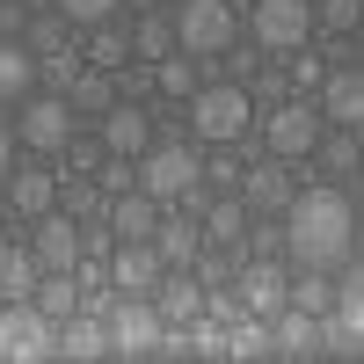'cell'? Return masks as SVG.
I'll return each instance as SVG.
<instances>
[{"label": "cell", "instance_id": "74e56055", "mask_svg": "<svg viewBox=\"0 0 364 364\" xmlns=\"http://www.w3.org/2000/svg\"><path fill=\"white\" fill-rule=\"evenodd\" d=\"M321 22L336 29V37H350V29L364 22V0H321Z\"/></svg>", "mask_w": 364, "mask_h": 364}, {"label": "cell", "instance_id": "d590c367", "mask_svg": "<svg viewBox=\"0 0 364 364\" xmlns=\"http://www.w3.org/2000/svg\"><path fill=\"white\" fill-rule=\"evenodd\" d=\"M51 8L66 15V22H80V29H95V22H117L124 0H51Z\"/></svg>", "mask_w": 364, "mask_h": 364}, {"label": "cell", "instance_id": "44dd1931", "mask_svg": "<svg viewBox=\"0 0 364 364\" xmlns=\"http://www.w3.org/2000/svg\"><path fill=\"white\" fill-rule=\"evenodd\" d=\"M51 197H58L51 168H8V211H15V219H44Z\"/></svg>", "mask_w": 364, "mask_h": 364}, {"label": "cell", "instance_id": "d6a6232c", "mask_svg": "<svg viewBox=\"0 0 364 364\" xmlns=\"http://www.w3.org/2000/svg\"><path fill=\"white\" fill-rule=\"evenodd\" d=\"M314 154H321V168H336V175H357V161H364V146H357V132H336V124H328Z\"/></svg>", "mask_w": 364, "mask_h": 364}, {"label": "cell", "instance_id": "f6af8a7d", "mask_svg": "<svg viewBox=\"0 0 364 364\" xmlns=\"http://www.w3.org/2000/svg\"><path fill=\"white\" fill-rule=\"evenodd\" d=\"M15 233V219H8V197H0V240H8Z\"/></svg>", "mask_w": 364, "mask_h": 364}, {"label": "cell", "instance_id": "52a82bcc", "mask_svg": "<svg viewBox=\"0 0 364 364\" xmlns=\"http://www.w3.org/2000/svg\"><path fill=\"white\" fill-rule=\"evenodd\" d=\"M248 29L269 58H291L299 44L314 37V0H255L248 8Z\"/></svg>", "mask_w": 364, "mask_h": 364}, {"label": "cell", "instance_id": "ac0fdd59", "mask_svg": "<svg viewBox=\"0 0 364 364\" xmlns=\"http://www.w3.org/2000/svg\"><path fill=\"white\" fill-rule=\"evenodd\" d=\"M146 146H154V109L117 102V109L102 117V154H124V161H139Z\"/></svg>", "mask_w": 364, "mask_h": 364}, {"label": "cell", "instance_id": "30bf717a", "mask_svg": "<svg viewBox=\"0 0 364 364\" xmlns=\"http://www.w3.org/2000/svg\"><path fill=\"white\" fill-rule=\"evenodd\" d=\"M321 117L336 132H364V66H328V80L314 87Z\"/></svg>", "mask_w": 364, "mask_h": 364}, {"label": "cell", "instance_id": "9c48e42d", "mask_svg": "<svg viewBox=\"0 0 364 364\" xmlns=\"http://www.w3.org/2000/svg\"><path fill=\"white\" fill-rule=\"evenodd\" d=\"M15 139L37 146V154H66V139H73V102H66V95H29L22 117H15Z\"/></svg>", "mask_w": 364, "mask_h": 364}, {"label": "cell", "instance_id": "603a6c76", "mask_svg": "<svg viewBox=\"0 0 364 364\" xmlns=\"http://www.w3.org/2000/svg\"><path fill=\"white\" fill-rule=\"evenodd\" d=\"M269 336H277V357H321V321L284 306L277 321H269Z\"/></svg>", "mask_w": 364, "mask_h": 364}, {"label": "cell", "instance_id": "4dcf8cb0", "mask_svg": "<svg viewBox=\"0 0 364 364\" xmlns=\"http://www.w3.org/2000/svg\"><path fill=\"white\" fill-rule=\"evenodd\" d=\"M336 321H350L364 336V262H343V277H336Z\"/></svg>", "mask_w": 364, "mask_h": 364}, {"label": "cell", "instance_id": "7c38bea8", "mask_svg": "<svg viewBox=\"0 0 364 364\" xmlns=\"http://www.w3.org/2000/svg\"><path fill=\"white\" fill-rule=\"evenodd\" d=\"M161 248H154V240H117V255H109V284L117 291H124V299H146V291H154L161 284Z\"/></svg>", "mask_w": 364, "mask_h": 364}, {"label": "cell", "instance_id": "e575fe53", "mask_svg": "<svg viewBox=\"0 0 364 364\" xmlns=\"http://www.w3.org/2000/svg\"><path fill=\"white\" fill-rule=\"evenodd\" d=\"M87 58H95V66H102V73H117V66H124V58H132V44H124V37H117V29H109V22H95V37H87Z\"/></svg>", "mask_w": 364, "mask_h": 364}, {"label": "cell", "instance_id": "ba28073f", "mask_svg": "<svg viewBox=\"0 0 364 364\" xmlns=\"http://www.w3.org/2000/svg\"><path fill=\"white\" fill-rule=\"evenodd\" d=\"M168 336V321L154 299H124L117 291V306H109V357H154Z\"/></svg>", "mask_w": 364, "mask_h": 364}, {"label": "cell", "instance_id": "4316f807", "mask_svg": "<svg viewBox=\"0 0 364 364\" xmlns=\"http://www.w3.org/2000/svg\"><path fill=\"white\" fill-rule=\"evenodd\" d=\"M291 306L328 321V314H336V269H299V277H291Z\"/></svg>", "mask_w": 364, "mask_h": 364}, {"label": "cell", "instance_id": "8fae6325", "mask_svg": "<svg viewBox=\"0 0 364 364\" xmlns=\"http://www.w3.org/2000/svg\"><path fill=\"white\" fill-rule=\"evenodd\" d=\"M240 306H248V314H262V321H277V314L291 306V269H277V262L248 255V262H240Z\"/></svg>", "mask_w": 364, "mask_h": 364}, {"label": "cell", "instance_id": "60d3db41", "mask_svg": "<svg viewBox=\"0 0 364 364\" xmlns=\"http://www.w3.org/2000/svg\"><path fill=\"white\" fill-rule=\"evenodd\" d=\"M22 29H29L22 8H15V0H0V37H22Z\"/></svg>", "mask_w": 364, "mask_h": 364}, {"label": "cell", "instance_id": "277c9868", "mask_svg": "<svg viewBox=\"0 0 364 364\" xmlns=\"http://www.w3.org/2000/svg\"><path fill=\"white\" fill-rule=\"evenodd\" d=\"M58 350V321L37 299H0V364H37Z\"/></svg>", "mask_w": 364, "mask_h": 364}, {"label": "cell", "instance_id": "f1b7e54d", "mask_svg": "<svg viewBox=\"0 0 364 364\" xmlns=\"http://www.w3.org/2000/svg\"><path fill=\"white\" fill-rule=\"evenodd\" d=\"M168 51H182V44H175V15H146V22L132 29V58H146V66H161Z\"/></svg>", "mask_w": 364, "mask_h": 364}, {"label": "cell", "instance_id": "3957f363", "mask_svg": "<svg viewBox=\"0 0 364 364\" xmlns=\"http://www.w3.org/2000/svg\"><path fill=\"white\" fill-rule=\"evenodd\" d=\"M175 44L190 51V58H219L240 44V15H233V0H175Z\"/></svg>", "mask_w": 364, "mask_h": 364}, {"label": "cell", "instance_id": "ffe728a7", "mask_svg": "<svg viewBox=\"0 0 364 364\" xmlns=\"http://www.w3.org/2000/svg\"><path fill=\"white\" fill-rule=\"evenodd\" d=\"M161 197H146V190H124V197H109V233L117 240H154V226H161Z\"/></svg>", "mask_w": 364, "mask_h": 364}, {"label": "cell", "instance_id": "4fadbf2b", "mask_svg": "<svg viewBox=\"0 0 364 364\" xmlns=\"http://www.w3.org/2000/svg\"><path fill=\"white\" fill-rule=\"evenodd\" d=\"M154 248H161V262H168V269H190V262L204 255V219H197L190 204L161 211V226H154Z\"/></svg>", "mask_w": 364, "mask_h": 364}, {"label": "cell", "instance_id": "9a60e30c", "mask_svg": "<svg viewBox=\"0 0 364 364\" xmlns=\"http://www.w3.org/2000/svg\"><path fill=\"white\" fill-rule=\"evenodd\" d=\"M29 248L44 269H80V226L66 211H44V219H29Z\"/></svg>", "mask_w": 364, "mask_h": 364}, {"label": "cell", "instance_id": "5b68a950", "mask_svg": "<svg viewBox=\"0 0 364 364\" xmlns=\"http://www.w3.org/2000/svg\"><path fill=\"white\" fill-rule=\"evenodd\" d=\"M321 132H328V117H321L314 95H284L277 109L262 117V139H269V154H277V161H314Z\"/></svg>", "mask_w": 364, "mask_h": 364}, {"label": "cell", "instance_id": "ee69618b", "mask_svg": "<svg viewBox=\"0 0 364 364\" xmlns=\"http://www.w3.org/2000/svg\"><path fill=\"white\" fill-rule=\"evenodd\" d=\"M350 204H357V211H364V161H357V190H350Z\"/></svg>", "mask_w": 364, "mask_h": 364}, {"label": "cell", "instance_id": "7a4b0ae2", "mask_svg": "<svg viewBox=\"0 0 364 364\" xmlns=\"http://www.w3.org/2000/svg\"><path fill=\"white\" fill-rule=\"evenodd\" d=\"M255 124V95L240 80H219V87H197L190 95V132L204 146H233V139H248Z\"/></svg>", "mask_w": 364, "mask_h": 364}, {"label": "cell", "instance_id": "e0dca14e", "mask_svg": "<svg viewBox=\"0 0 364 364\" xmlns=\"http://www.w3.org/2000/svg\"><path fill=\"white\" fill-rule=\"evenodd\" d=\"M248 197L240 190H211V204H204V240L211 248H248Z\"/></svg>", "mask_w": 364, "mask_h": 364}, {"label": "cell", "instance_id": "d6986e66", "mask_svg": "<svg viewBox=\"0 0 364 364\" xmlns=\"http://www.w3.org/2000/svg\"><path fill=\"white\" fill-rule=\"evenodd\" d=\"M44 80V58L29 51L22 37H0V102H29Z\"/></svg>", "mask_w": 364, "mask_h": 364}, {"label": "cell", "instance_id": "484cf974", "mask_svg": "<svg viewBox=\"0 0 364 364\" xmlns=\"http://www.w3.org/2000/svg\"><path fill=\"white\" fill-rule=\"evenodd\" d=\"M29 299H37L51 321H73V314H80V277H73V269H44Z\"/></svg>", "mask_w": 364, "mask_h": 364}, {"label": "cell", "instance_id": "cb8c5ba5", "mask_svg": "<svg viewBox=\"0 0 364 364\" xmlns=\"http://www.w3.org/2000/svg\"><path fill=\"white\" fill-rule=\"evenodd\" d=\"M51 357H109V321H87V314L58 321V350Z\"/></svg>", "mask_w": 364, "mask_h": 364}, {"label": "cell", "instance_id": "f35d334b", "mask_svg": "<svg viewBox=\"0 0 364 364\" xmlns=\"http://www.w3.org/2000/svg\"><path fill=\"white\" fill-rule=\"evenodd\" d=\"M44 80H51V95H66V87L80 80V58H73V51H58V58H44Z\"/></svg>", "mask_w": 364, "mask_h": 364}, {"label": "cell", "instance_id": "2e32d148", "mask_svg": "<svg viewBox=\"0 0 364 364\" xmlns=\"http://www.w3.org/2000/svg\"><path fill=\"white\" fill-rule=\"evenodd\" d=\"M154 306L168 328H190L204 314V277H197V262L190 269H161V284H154Z\"/></svg>", "mask_w": 364, "mask_h": 364}, {"label": "cell", "instance_id": "836d02e7", "mask_svg": "<svg viewBox=\"0 0 364 364\" xmlns=\"http://www.w3.org/2000/svg\"><path fill=\"white\" fill-rule=\"evenodd\" d=\"M66 29H73V22H66V15L51 8L44 22H29V29H22V44L37 51V58H58V51H66Z\"/></svg>", "mask_w": 364, "mask_h": 364}, {"label": "cell", "instance_id": "b9f144b4", "mask_svg": "<svg viewBox=\"0 0 364 364\" xmlns=\"http://www.w3.org/2000/svg\"><path fill=\"white\" fill-rule=\"evenodd\" d=\"M8 168H15V132L0 124V182H8Z\"/></svg>", "mask_w": 364, "mask_h": 364}, {"label": "cell", "instance_id": "8992f818", "mask_svg": "<svg viewBox=\"0 0 364 364\" xmlns=\"http://www.w3.org/2000/svg\"><path fill=\"white\" fill-rule=\"evenodd\" d=\"M197 175H204V161H197L182 139H168V146L154 139V146L139 154V190H146V197H161V204H182V197L197 190Z\"/></svg>", "mask_w": 364, "mask_h": 364}, {"label": "cell", "instance_id": "7bdbcfd3", "mask_svg": "<svg viewBox=\"0 0 364 364\" xmlns=\"http://www.w3.org/2000/svg\"><path fill=\"white\" fill-rule=\"evenodd\" d=\"M350 51H357V66H364V22H357V29H350Z\"/></svg>", "mask_w": 364, "mask_h": 364}, {"label": "cell", "instance_id": "83f0119b", "mask_svg": "<svg viewBox=\"0 0 364 364\" xmlns=\"http://www.w3.org/2000/svg\"><path fill=\"white\" fill-rule=\"evenodd\" d=\"M66 102H73V117H109V109H117V80L95 66V73H80V80L66 87Z\"/></svg>", "mask_w": 364, "mask_h": 364}, {"label": "cell", "instance_id": "d4e9b609", "mask_svg": "<svg viewBox=\"0 0 364 364\" xmlns=\"http://www.w3.org/2000/svg\"><path fill=\"white\" fill-rule=\"evenodd\" d=\"M226 357H233V364H255V357H277V336H269V321H262V314H240V321L226 328Z\"/></svg>", "mask_w": 364, "mask_h": 364}, {"label": "cell", "instance_id": "5bb4252c", "mask_svg": "<svg viewBox=\"0 0 364 364\" xmlns=\"http://www.w3.org/2000/svg\"><path fill=\"white\" fill-rule=\"evenodd\" d=\"M299 168H306V161H299ZM299 168H291V161H277V154H269L262 168H248V182H240L248 211H277V219H284V204L299 197Z\"/></svg>", "mask_w": 364, "mask_h": 364}, {"label": "cell", "instance_id": "1f68e13d", "mask_svg": "<svg viewBox=\"0 0 364 364\" xmlns=\"http://www.w3.org/2000/svg\"><path fill=\"white\" fill-rule=\"evenodd\" d=\"M154 87H161V95H182V102H190V95H197V58H190V51H168L161 66H154Z\"/></svg>", "mask_w": 364, "mask_h": 364}, {"label": "cell", "instance_id": "8d00e7d4", "mask_svg": "<svg viewBox=\"0 0 364 364\" xmlns=\"http://www.w3.org/2000/svg\"><path fill=\"white\" fill-rule=\"evenodd\" d=\"M321 80H328V66H321V58H314L306 44H299V51H291V95H314Z\"/></svg>", "mask_w": 364, "mask_h": 364}, {"label": "cell", "instance_id": "6da1fadb", "mask_svg": "<svg viewBox=\"0 0 364 364\" xmlns=\"http://www.w3.org/2000/svg\"><path fill=\"white\" fill-rule=\"evenodd\" d=\"M284 255H291V269H343L357 255V204H350V190L306 182V190L284 204Z\"/></svg>", "mask_w": 364, "mask_h": 364}, {"label": "cell", "instance_id": "ab89813d", "mask_svg": "<svg viewBox=\"0 0 364 364\" xmlns=\"http://www.w3.org/2000/svg\"><path fill=\"white\" fill-rule=\"evenodd\" d=\"M255 51H262V44H255ZM255 51H240V44H233V51H219V58L233 66V80H248V73H255Z\"/></svg>", "mask_w": 364, "mask_h": 364}, {"label": "cell", "instance_id": "f546056e", "mask_svg": "<svg viewBox=\"0 0 364 364\" xmlns=\"http://www.w3.org/2000/svg\"><path fill=\"white\" fill-rule=\"evenodd\" d=\"M240 182H248L240 139H233V146H211V161H204V190H240Z\"/></svg>", "mask_w": 364, "mask_h": 364}, {"label": "cell", "instance_id": "7402d4cb", "mask_svg": "<svg viewBox=\"0 0 364 364\" xmlns=\"http://www.w3.org/2000/svg\"><path fill=\"white\" fill-rule=\"evenodd\" d=\"M37 277H44L37 248L8 233V240H0V299H29V291H37Z\"/></svg>", "mask_w": 364, "mask_h": 364}]
</instances>
